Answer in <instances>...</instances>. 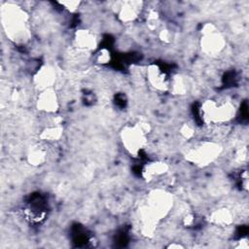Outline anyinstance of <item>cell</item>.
I'll return each mask as SVG.
<instances>
[{
    "label": "cell",
    "mask_w": 249,
    "mask_h": 249,
    "mask_svg": "<svg viewBox=\"0 0 249 249\" xmlns=\"http://www.w3.org/2000/svg\"><path fill=\"white\" fill-rule=\"evenodd\" d=\"M1 19L7 36L16 42H25L30 37L27 14L20 7L8 4L1 10Z\"/></svg>",
    "instance_id": "cell-1"
},
{
    "label": "cell",
    "mask_w": 249,
    "mask_h": 249,
    "mask_svg": "<svg viewBox=\"0 0 249 249\" xmlns=\"http://www.w3.org/2000/svg\"><path fill=\"white\" fill-rule=\"evenodd\" d=\"M235 113V106L231 100L207 99L200 107V117L207 124H224L234 118Z\"/></svg>",
    "instance_id": "cell-2"
},
{
    "label": "cell",
    "mask_w": 249,
    "mask_h": 249,
    "mask_svg": "<svg viewBox=\"0 0 249 249\" xmlns=\"http://www.w3.org/2000/svg\"><path fill=\"white\" fill-rule=\"evenodd\" d=\"M173 206V197L165 190L156 189L149 193L144 208L158 222L164 218Z\"/></svg>",
    "instance_id": "cell-3"
},
{
    "label": "cell",
    "mask_w": 249,
    "mask_h": 249,
    "mask_svg": "<svg viewBox=\"0 0 249 249\" xmlns=\"http://www.w3.org/2000/svg\"><path fill=\"white\" fill-rule=\"evenodd\" d=\"M222 147L214 141H203L191 148L186 153V160L198 166L212 163L221 154Z\"/></svg>",
    "instance_id": "cell-4"
},
{
    "label": "cell",
    "mask_w": 249,
    "mask_h": 249,
    "mask_svg": "<svg viewBox=\"0 0 249 249\" xmlns=\"http://www.w3.org/2000/svg\"><path fill=\"white\" fill-rule=\"evenodd\" d=\"M121 140L124 149L133 157H137L147 145V132L139 123L133 125H125L121 131Z\"/></svg>",
    "instance_id": "cell-5"
},
{
    "label": "cell",
    "mask_w": 249,
    "mask_h": 249,
    "mask_svg": "<svg viewBox=\"0 0 249 249\" xmlns=\"http://www.w3.org/2000/svg\"><path fill=\"white\" fill-rule=\"evenodd\" d=\"M226 40L213 23H206L201 30L200 47L202 52L210 56H216L225 49Z\"/></svg>",
    "instance_id": "cell-6"
},
{
    "label": "cell",
    "mask_w": 249,
    "mask_h": 249,
    "mask_svg": "<svg viewBox=\"0 0 249 249\" xmlns=\"http://www.w3.org/2000/svg\"><path fill=\"white\" fill-rule=\"evenodd\" d=\"M146 78L149 85L159 91L169 89L170 79L157 64H151L146 69Z\"/></svg>",
    "instance_id": "cell-7"
},
{
    "label": "cell",
    "mask_w": 249,
    "mask_h": 249,
    "mask_svg": "<svg viewBox=\"0 0 249 249\" xmlns=\"http://www.w3.org/2000/svg\"><path fill=\"white\" fill-rule=\"evenodd\" d=\"M37 108L48 114H54L59 108L58 96L53 88L41 90L36 100Z\"/></svg>",
    "instance_id": "cell-8"
},
{
    "label": "cell",
    "mask_w": 249,
    "mask_h": 249,
    "mask_svg": "<svg viewBox=\"0 0 249 249\" xmlns=\"http://www.w3.org/2000/svg\"><path fill=\"white\" fill-rule=\"evenodd\" d=\"M74 46L81 52H91L97 47L98 40L96 34L89 29H79L74 34Z\"/></svg>",
    "instance_id": "cell-9"
},
{
    "label": "cell",
    "mask_w": 249,
    "mask_h": 249,
    "mask_svg": "<svg viewBox=\"0 0 249 249\" xmlns=\"http://www.w3.org/2000/svg\"><path fill=\"white\" fill-rule=\"evenodd\" d=\"M56 80L54 69L50 65H43L34 75V84L39 90H44L53 87Z\"/></svg>",
    "instance_id": "cell-10"
},
{
    "label": "cell",
    "mask_w": 249,
    "mask_h": 249,
    "mask_svg": "<svg viewBox=\"0 0 249 249\" xmlns=\"http://www.w3.org/2000/svg\"><path fill=\"white\" fill-rule=\"evenodd\" d=\"M141 5L142 3L137 1L121 2L118 5L117 10L119 19L124 23H130L134 21L140 13Z\"/></svg>",
    "instance_id": "cell-11"
},
{
    "label": "cell",
    "mask_w": 249,
    "mask_h": 249,
    "mask_svg": "<svg viewBox=\"0 0 249 249\" xmlns=\"http://www.w3.org/2000/svg\"><path fill=\"white\" fill-rule=\"evenodd\" d=\"M168 165L164 161L156 160L144 165L142 169V176L147 181H152L165 175L168 172Z\"/></svg>",
    "instance_id": "cell-12"
},
{
    "label": "cell",
    "mask_w": 249,
    "mask_h": 249,
    "mask_svg": "<svg viewBox=\"0 0 249 249\" xmlns=\"http://www.w3.org/2000/svg\"><path fill=\"white\" fill-rule=\"evenodd\" d=\"M209 221L211 224L217 227L224 228L231 225L233 222V215L231 210L223 207L214 210L209 216Z\"/></svg>",
    "instance_id": "cell-13"
},
{
    "label": "cell",
    "mask_w": 249,
    "mask_h": 249,
    "mask_svg": "<svg viewBox=\"0 0 249 249\" xmlns=\"http://www.w3.org/2000/svg\"><path fill=\"white\" fill-rule=\"evenodd\" d=\"M63 128L60 124H52L46 126L40 134V138L46 142H54L61 138Z\"/></svg>",
    "instance_id": "cell-14"
},
{
    "label": "cell",
    "mask_w": 249,
    "mask_h": 249,
    "mask_svg": "<svg viewBox=\"0 0 249 249\" xmlns=\"http://www.w3.org/2000/svg\"><path fill=\"white\" fill-rule=\"evenodd\" d=\"M169 89L175 94H185L189 90V82L185 76L176 75L170 79Z\"/></svg>",
    "instance_id": "cell-15"
},
{
    "label": "cell",
    "mask_w": 249,
    "mask_h": 249,
    "mask_svg": "<svg viewBox=\"0 0 249 249\" xmlns=\"http://www.w3.org/2000/svg\"><path fill=\"white\" fill-rule=\"evenodd\" d=\"M27 160L32 165H40L47 160V152L43 147L36 145L30 149Z\"/></svg>",
    "instance_id": "cell-16"
},
{
    "label": "cell",
    "mask_w": 249,
    "mask_h": 249,
    "mask_svg": "<svg viewBox=\"0 0 249 249\" xmlns=\"http://www.w3.org/2000/svg\"><path fill=\"white\" fill-rule=\"evenodd\" d=\"M95 60L98 64H107L111 60V53L107 49H101L98 51L95 56Z\"/></svg>",
    "instance_id": "cell-17"
},
{
    "label": "cell",
    "mask_w": 249,
    "mask_h": 249,
    "mask_svg": "<svg viewBox=\"0 0 249 249\" xmlns=\"http://www.w3.org/2000/svg\"><path fill=\"white\" fill-rule=\"evenodd\" d=\"M181 135L186 139H191L196 134V129L190 124H184L180 128Z\"/></svg>",
    "instance_id": "cell-18"
},
{
    "label": "cell",
    "mask_w": 249,
    "mask_h": 249,
    "mask_svg": "<svg viewBox=\"0 0 249 249\" xmlns=\"http://www.w3.org/2000/svg\"><path fill=\"white\" fill-rule=\"evenodd\" d=\"M59 4L62 5V7H64L68 11L74 12L80 7L81 2L80 1H62V2H59Z\"/></svg>",
    "instance_id": "cell-19"
}]
</instances>
